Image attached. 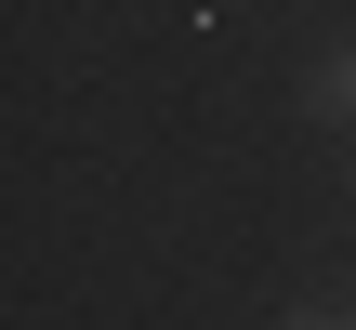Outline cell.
<instances>
[{
	"label": "cell",
	"instance_id": "cell-2",
	"mask_svg": "<svg viewBox=\"0 0 356 330\" xmlns=\"http://www.w3.org/2000/svg\"><path fill=\"white\" fill-rule=\"evenodd\" d=\"M291 330H356V317H291Z\"/></svg>",
	"mask_w": 356,
	"mask_h": 330
},
{
	"label": "cell",
	"instance_id": "cell-1",
	"mask_svg": "<svg viewBox=\"0 0 356 330\" xmlns=\"http://www.w3.org/2000/svg\"><path fill=\"white\" fill-rule=\"evenodd\" d=\"M317 119H356V53H330V66H317Z\"/></svg>",
	"mask_w": 356,
	"mask_h": 330
}]
</instances>
